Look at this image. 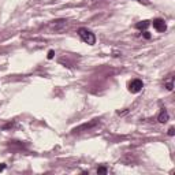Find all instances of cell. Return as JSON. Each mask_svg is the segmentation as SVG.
<instances>
[{"label": "cell", "mask_w": 175, "mask_h": 175, "mask_svg": "<svg viewBox=\"0 0 175 175\" xmlns=\"http://www.w3.org/2000/svg\"><path fill=\"white\" fill-rule=\"evenodd\" d=\"M78 36L81 37V40L84 41V43L89 44V45H93V44L96 43V37L94 34L90 32V30L85 29V27H80L78 29Z\"/></svg>", "instance_id": "cell-1"}, {"label": "cell", "mask_w": 175, "mask_h": 175, "mask_svg": "<svg viewBox=\"0 0 175 175\" xmlns=\"http://www.w3.org/2000/svg\"><path fill=\"white\" fill-rule=\"evenodd\" d=\"M144 88V84L141 80H133L129 84V90L131 93H140Z\"/></svg>", "instance_id": "cell-2"}, {"label": "cell", "mask_w": 175, "mask_h": 175, "mask_svg": "<svg viewBox=\"0 0 175 175\" xmlns=\"http://www.w3.org/2000/svg\"><path fill=\"white\" fill-rule=\"evenodd\" d=\"M153 27L157 30V32H166L167 30V25H166V22H164V19L162 18H156V19H153Z\"/></svg>", "instance_id": "cell-3"}, {"label": "cell", "mask_w": 175, "mask_h": 175, "mask_svg": "<svg viewBox=\"0 0 175 175\" xmlns=\"http://www.w3.org/2000/svg\"><path fill=\"white\" fill-rule=\"evenodd\" d=\"M99 123V119H93V122H90V123H85V125H82L80 126V127H75L73 130V133H81V131H84V130H89V129H92V127H94L96 125Z\"/></svg>", "instance_id": "cell-4"}, {"label": "cell", "mask_w": 175, "mask_h": 175, "mask_svg": "<svg viewBox=\"0 0 175 175\" xmlns=\"http://www.w3.org/2000/svg\"><path fill=\"white\" fill-rule=\"evenodd\" d=\"M167 121H168V112H167L166 108H163L162 111H160V114H159V122L160 123H166Z\"/></svg>", "instance_id": "cell-5"}, {"label": "cell", "mask_w": 175, "mask_h": 175, "mask_svg": "<svg viewBox=\"0 0 175 175\" xmlns=\"http://www.w3.org/2000/svg\"><path fill=\"white\" fill-rule=\"evenodd\" d=\"M149 25H150L149 21H141V22L136 23V27H137V29H140V30H146Z\"/></svg>", "instance_id": "cell-6"}, {"label": "cell", "mask_w": 175, "mask_h": 175, "mask_svg": "<svg viewBox=\"0 0 175 175\" xmlns=\"http://www.w3.org/2000/svg\"><path fill=\"white\" fill-rule=\"evenodd\" d=\"M166 88L168 89V90H173V89H174V85H173V77H170V80L167 81V84H166Z\"/></svg>", "instance_id": "cell-7"}, {"label": "cell", "mask_w": 175, "mask_h": 175, "mask_svg": "<svg viewBox=\"0 0 175 175\" xmlns=\"http://www.w3.org/2000/svg\"><path fill=\"white\" fill-rule=\"evenodd\" d=\"M107 173V168L105 167H100V168L97 170V174H105Z\"/></svg>", "instance_id": "cell-8"}, {"label": "cell", "mask_w": 175, "mask_h": 175, "mask_svg": "<svg viewBox=\"0 0 175 175\" xmlns=\"http://www.w3.org/2000/svg\"><path fill=\"white\" fill-rule=\"evenodd\" d=\"M174 134H175L174 127H170V129H168V136H174Z\"/></svg>", "instance_id": "cell-9"}, {"label": "cell", "mask_w": 175, "mask_h": 175, "mask_svg": "<svg viewBox=\"0 0 175 175\" xmlns=\"http://www.w3.org/2000/svg\"><path fill=\"white\" fill-rule=\"evenodd\" d=\"M53 55H55V52H53V51H49V52H48V59H52V58H53Z\"/></svg>", "instance_id": "cell-10"}, {"label": "cell", "mask_w": 175, "mask_h": 175, "mask_svg": "<svg viewBox=\"0 0 175 175\" xmlns=\"http://www.w3.org/2000/svg\"><path fill=\"white\" fill-rule=\"evenodd\" d=\"M140 3H144V4H149V0H137Z\"/></svg>", "instance_id": "cell-11"}, {"label": "cell", "mask_w": 175, "mask_h": 175, "mask_svg": "<svg viewBox=\"0 0 175 175\" xmlns=\"http://www.w3.org/2000/svg\"><path fill=\"white\" fill-rule=\"evenodd\" d=\"M144 36H145V39H150V34L148 32H144Z\"/></svg>", "instance_id": "cell-12"}, {"label": "cell", "mask_w": 175, "mask_h": 175, "mask_svg": "<svg viewBox=\"0 0 175 175\" xmlns=\"http://www.w3.org/2000/svg\"><path fill=\"white\" fill-rule=\"evenodd\" d=\"M4 168H6V164H3V163H2V164H0V171H3Z\"/></svg>", "instance_id": "cell-13"}]
</instances>
